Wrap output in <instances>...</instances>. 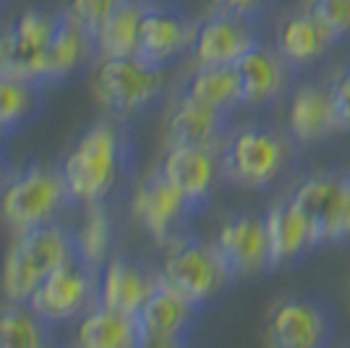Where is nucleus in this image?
<instances>
[{"label": "nucleus", "instance_id": "4be33fe9", "mask_svg": "<svg viewBox=\"0 0 350 348\" xmlns=\"http://www.w3.org/2000/svg\"><path fill=\"white\" fill-rule=\"evenodd\" d=\"M146 3L126 0L116 14L105 21L94 34V53L100 58H133L139 53V32Z\"/></svg>", "mask_w": 350, "mask_h": 348}, {"label": "nucleus", "instance_id": "f257e3e1", "mask_svg": "<svg viewBox=\"0 0 350 348\" xmlns=\"http://www.w3.org/2000/svg\"><path fill=\"white\" fill-rule=\"evenodd\" d=\"M301 155L304 152L288 131L282 134L272 126H246L233 131L222 145V178L241 189H269Z\"/></svg>", "mask_w": 350, "mask_h": 348}, {"label": "nucleus", "instance_id": "6ab92c4d", "mask_svg": "<svg viewBox=\"0 0 350 348\" xmlns=\"http://www.w3.org/2000/svg\"><path fill=\"white\" fill-rule=\"evenodd\" d=\"M160 273H152L129 260H107L97 275V304H105L126 314H136L149 293L157 288Z\"/></svg>", "mask_w": 350, "mask_h": 348}, {"label": "nucleus", "instance_id": "7ed1b4c3", "mask_svg": "<svg viewBox=\"0 0 350 348\" xmlns=\"http://www.w3.org/2000/svg\"><path fill=\"white\" fill-rule=\"evenodd\" d=\"M76 254L73 233L60 223H44L16 233L3 262V293L11 304H27L37 286Z\"/></svg>", "mask_w": 350, "mask_h": 348}, {"label": "nucleus", "instance_id": "423d86ee", "mask_svg": "<svg viewBox=\"0 0 350 348\" xmlns=\"http://www.w3.org/2000/svg\"><path fill=\"white\" fill-rule=\"evenodd\" d=\"M165 69L133 58H100L94 69V95L110 116H136L165 92Z\"/></svg>", "mask_w": 350, "mask_h": 348}, {"label": "nucleus", "instance_id": "ddd939ff", "mask_svg": "<svg viewBox=\"0 0 350 348\" xmlns=\"http://www.w3.org/2000/svg\"><path fill=\"white\" fill-rule=\"evenodd\" d=\"M199 312V306L186 301L160 277L157 288L136 312L142 346H186L193 335Z\"/></svg>", "mask_w": 350, "mask_h": 348}, {"label": "nucleus", "instance_id": "1a4fd4ad", "mask_svg": "<svg viewBox=\"0 0 350 348\" xmlns=\"http://www.w3.org/2000/svg\"><path fill=\"white\" fill-rule=\"evenodd\" d=\"M131 215L157 244L167 247L175 238L186 236L189 223L199 212L157 168L136 184L131 197Z\"/></svg>", "mask_w": 350, "mask_h": 348}, {"label": "nucleus", "instance_id": "39448f33", "mask_svg": "<svg viewBox=\"0 0 350 348\" xmlns=\"http://www.w3.org/2000/svg\"><path fill=\"white\" fill-rule=\"evenodd\" d=\"M71 202L73 197L60 168L31 165L5 184L0 194V215L16 233H21L55 223Z\"/></svg>", "mask_w": 350, "mask_h": 348}, {"label": "nucleus", "instance_id": "20e7f679", "mask_svg": "<svg viewBox=\"0 0 350 348\" xmlns=\"http://www.w3.org/2000/svg\"><path fill=\"white\" fill-rule=\"evenodd\" d=\"M160 277L162 283H167L175 293H180L199 309L212 304L228 288V283H233L217 244H209L196 236H180L173 244H167Z\"/></svg>", "mask_w": 350, "mask_h": 348}, {"label": "nucleus", "instance_id": "72a5a7b5", "mask_svg": "<svg viewBox=\"0 0 350 348\" xmlns=\"http://www.w3.org/2000/svg\"><path fill=\"white\" fill-rule=\"evenodd\" d=\"M3 3H5V0H0V5H3Z\"/></svg>", "mask_w": 350, "mask_h": 348}, {"label": "nucleus", "instance_id": "c85d7f7f", "mask_svg": "<svg viewBox=\"0 0 350 348\" xmlns=\"http://www.w3.org/2000/svg\"><path fill=\"white\" fill-rule=\"evenodd\" d=\"M308 8L324 21L335 45L350 42V0H311Z\"/></svg>", "mask_w": 350, "mask_h": 348}, {"label": "nucleus", "instance_id": "f03ea898", "mask_svg": "<svg viewBox=\"0 0 350 348\" xmlns=\"http://www.w3.org/2000/svg\"><path fill=\"white\" fill-rule=\"evenodd\" d=\"M123 168H126V142L110 121L89 126L76 139L73 149L60 165L73 202L84 207L105 202L120 181Z\"/></svg>", "mask_w": 350, "mask_h": 348}, {"label": "nucleus", "instance_id": "9b49d317", "mask_svg": "<svg viewBox=\"0 0 350 348\" xmlns=\"http://www.w3.org/2000/svg\"><path fill=\"white\" fill-rule=\"evenodd\" d=\"M215 244L233 280L272 273V241H269L267 215L238 212L228 218L222 223Z\"/></svg>", "mask_w": 350, "mask_h": 348}, {"label": "nucleus", "instance_id": "f3484780", "mask_svg": "<svg viewBox=\"0 0 350 348\" xmlns=\"http://www.w3.org/2000/svg\"><path fill=\"white\" fill-rule=\"evenodd\" d=\"M233 116L235 113L230 110H219L189 95H180L167 118V147H204L219 152V147L230 136Z\"/></svg>", "mask_w": 350, "mask_h": 348}, {"label": "nucleus", "instance_id": "6e6552de", "mask_svg": "<svg viewBox=\"0 0 350 348\" xmlns=\"http://www.w3.org/2000/svg\"><path fill=\"white\" fill-rule=\"evenodd\" d=\"M97 270L73 254L37 286L27 304L50 325L84 317L97 304Z\"/></svg>", "mask_w": 350, "mask_h": 348}, {"label": "nucleus", "instance_id": "7c9ffc66", "mask_svg": "<svg viewBox=\"0 0 350 348\" xmlns=\"http://www.w3.org/2000/svg\"><path fill=\"white\" fill-rule=\"evenodd\" d=\"M275 3H278V0H212V11L262 18V16L267 14Z\"/></svg>", "mask_w": 350, "mask_h": 348}, {"label": "nucleus", "instance_id": "a878e982", "mask_svg": "<svg viewBox=\"0 0 350 348\" xmlns=\"http://www.w3.org/2000/svg\"><path fill=\"white\" fill-rule=\"evenodd\" d=\"M40 95L42 87L14 79V76H0V121L8 131L27 126L40 110Z\"/></svg>", "mask_w": 350, "mask_h": 348}, {"label": "nucleus", "instance_id": "c756f323", "mask_svg": "<svg viewBox=\"0 0 350 348\" xmlns=\"http://www.w3.org/2000/svg\"><path fill=\"white\" fill-rule=\"evenodd\" d=\"M332 100H335L337 126L340 131H350V66L342 69L332 82Z\"/></svg>", "mask_w": 350, "mask_h": 348}, {"label": "nucleus", "instance_id": "5701e85b", "mask_svg": "<svg viewBox=\"0 0 350 348\" xmlns=\"http://www.w3.org/2000/svg\"><path fill=\"white\" fill-rule=\"evenodd\" d=\"M183 95L230 113L243 108L241 76L235 71V66H196Z\"/></svg>", "mask_w": 350, "mask_h": 348}, {"label": "nucleus", "instance_id": "2f4dec72", "mask_svg": "<svg viewBox=\"0 0 350 348\" xmlns=\"http://www.w3.org/2000/svg\"><path fill=\"white\" fill-rule=\"evenodd\" d=\"M5 184H8V162L0 152V189H5Z\"/></svg>", "mask_w": 350, "mask_h": 348}, {"label": "nucleus", "instance_id": "2eb2a0df", "mask_svg": "<svg viewBox=\"0 0 350 348\" xmlns=\"http://www.w3.org/2000/svg\"><path fill=\"white\" fill-rule=\"evenodd\" d=\"M337 126L332 84L304 82L291 92L288 102V134L301 152L321 147L335 136Z\"/></svg>", "mask_w": 350, "mask_h": 348}, {"label": "nucleus", "instance_id": "473e14b6", "mask_svg": "<svg viewBox=\"0 0 350 348\" xmlns=\"http://www.w3.org/2000/svg\"><path fill=\"white\" fill-rule=\"evenodd\" d=\"M8 134H11V131L5 129V126H3V121H0V139H3V136H8Z\"/></svg>", "mask_w": 350, "mask_h": 348}, {"label": "nucleus", "instance_id": "0eeeda50", "mask_svg": "<svg viewBox=\"0 0 350 348\" xmlns=\"http://www.w3.org/2000/svg\"><path fill=\"white\" fill-rule=\"evenodd\" d=\"M337 335V312L319 293H301L280 301L267 322L272 348H327Z\"/></svg>", "mask_w": 350, "mask_h": 348}, {"label": "nucleus", "instance_id": "a211bd4d", "mask_svg": "<svg viewBox=\"0 0 350 348\" xmlns=\"http://www.w3.org/2000/svg\"><path fill=\"white\" fill-rule=\"evenodd\" d=\"M235 71L241 76L243 108H262L278 102L288 92V76L295 73L280 55L278 47L256 45L243 58L235 63Z\"/></svg>", "mask_w": 350, "mask_h": 348}, {"label": "nucleus", "instance_id": "bb28decb", "mask_svg": "<svg viewBox=\"0 0 350 348\" xmlns=\"http://www.w3.org/2000/svg\"><path fill=\"white\" fill-rule=\"evenodd\" d=\"M321 241L324 247H345L350 244V168L340 171L335 194L321 220Z\"/></svg>", "mask_w": 350, "mask_h": 348}, {"label": "nucleus", "instance_id": "4468645a", "mask_svg": "<svg viewBox=\"0 0 350 348\" xmlns=\"http://www.w3.org/2000/svg\"><path fill=\"white\" fill-rule=\"evenodd\" d=\"M269 241H272V273L282 267H301L321 249L319 233L306 210L288 194L269 207Z\"/></svg>", "mask_w": 350, "mask_h": 348}, {"label": "nucleus", "instance_id": "dca6fc26", "mask_svg": "<svg viewBox=\"0 0 350 348\" xmlns=\"http://www.w3.org/2000/svg\"><path fill=\"white\" fill-rule=\"evenodd\" d=\"M160 171L202 215L215 197L217 181L222 178V162H219L217 149L167 147V155L162 160Z\"/></svg>", "mask_w": 350, "mask_h": 348}, {"label": "nucleus", "instance_id": "9d476101", "mask_svg": "<svg viewBox=\"0 0 350 348\" xmlns=\"http://www.w3.org/2000/svg\"><path fill=\"white\" fill-rule=\"evenodd\" d=\"M199 24L202 21L175 5H146L136 55L154 69H167L186 53H193Z\"/></svg>", "mask_w": 350, "mask_h": 348}, {"label": "nucleus", "instance_id": "aec40b11", "mask_svg": "<svg viewBox=\"0 0 350 348\" xmlns=\"http://www.w3.org/2000/svg\"><path fill=\"white\" fill-rule=\"evenodd\" d=\"M329 47H335V40L311 8L291 14L280 24L278 50L293 71H306L317 66Z\"/></svg>", "mask_w": 350, "mask_h": 348}, {"label": "nucleus", "instance_id": "393cba45", "mask_svg": "<svg viewBox=\"0 0 350 348\" xmlns=\"http://www.w3.org/2000/svg\"><path fill=\"white\" fill-rule=\"evenodd\" d=\"M53 325L29 304H14L0 312V348H42L53 340Z\"/></svg>", "mask_w": 350, "mask_h": 348}, {"label": "nucleus", "instance_id": "cd10ccee", "mask_svg": "<svg viewBox=\"0 0 350 348\" xmlns=\"http://www.w3.org/2000/svg\"><path fill=\"white\" fill-rule=\"evenodd\" d=\"M126 0H71L66 16L71 18L79 29H84L94 40V34L100 32L105 21L116 14Z\"/></svg>", "mask_w": 350, "mask_h": 348}, {"label": "nucleus", "instance_id": "b1692460", "mask_svg": "<svg viewBox=\"0 0 350 348\" xmlns=\"http://www.w3.org/2000/svg\"><path fill=\"white\" fill-rule=\"evenodd\" d=\"M73 247H76V257L87 262L89 267H94L97 273L107 264L110 249H113V218H110L107 202H94L84 207L81 228L73 233Z\"/></svg>", "mask_w": 350, "mask_h": 348}, {"label": "nucleus", "instance_id": "f8f14e48", "mask_svg": "<svg viewBox=\"0 0 350 348\" xmlns=\"http://www.w3.org/2000/svg\"><path fill=\"white\" fill-rule=\"evenodd\" d=\"M262 42V18L212 11L209 18L199 24L191 55L196 66H235Z\"/></svg>", "mask_w": 350, "mask_h": 348}, {"label": "nucleus", "instance_id": "412c9836", "mask_svg": "<svg viewBox=\"0 0 350 348\" xmlns=\"http://www.w3.org/2000/svg\"><path fill=\"white\" fill-rule=\"evenodd\" d=\"M76 343L84 348H133L142 346L136 314H126L105 304H94L79 322Z\"/></svg>", "mask_w": 350, "mask_h": 348}]
</instances>
